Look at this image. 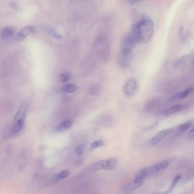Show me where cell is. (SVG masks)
<instances>
[{
    "label": "cell",
    "mask_w": 194,
    "mask_h": 194,
    "mask_svg": "<svg viewBox=\"0 0 194 194\" xmlns=\"http://www.w3.org/2000/svg\"><path fill=\"white\" fill-rule=\"evenodd\" d=\"M132 57H126L119 54L118 57V63L120 67L126 68L129 66Z\"/></svg>",
    "instance_id": "9c48e42d"
},
{
    "label": "cell",
    "mask_w": 194,
    "mask_h": 194,
    "mask_svg": "<svg viewBox=\"0 0 194 194\" xmlns=\"http://www.w3.org/2000/svg\"><path fill=\"white\" fill-rule=\"evenodd\" d=\"M14 34V30L12 27H6L0 30V39H4L11 36Z\"/></svg>",
    "instance_id": "30bf717a"
},
{
    "label": "cell",
    "mask_w": 194,
    "mask_h": 194,
    "mask_svg": "<svg viewBox=\"0 0 194 194\" xmlns=\"http://www.w3.org/2000/svg\"><path fill=\"white\" fill-rule=\"evenodd\" d=\"M98 91V87L96 85H94L91 87L90 90L91 94L92 95H95Z\"/></svg>",
    "instance_id": "cb8c5ba5"
},
{
    "label": "cell",
    "mask_w": 194,
    "mask_h": 194,
    "mask_svg": "<svg viewBox=\"0 0 194 194\" xmlns=\"http://www.w3.org/2000/svg\"><path fill=\"white\" fill-rule=\"evenodd\" d=\"M69 175V172L68 171H63L56 174L53 177V179L55 181L64 179L68 176Z\"/></svg>",
    "instance_id": "2e32d148"
},
{
    "label": "cell",
    "mask_w": 194,
    "mask_h": 194,
    "mask_svg": "<svg viewBox=\"0 0 194 194\" xmlns=\"http://www.w3.org/2000/svg\"><path fill=\"white\" fill-rule=\"evenodd\" d=\"M84 146L83 145H79L75 149V152L77 155H81L83 154L84 150Z\"/></svg>",
    "instance_id": "44dd1931"
},
{
    "label": "cell",
    "mask_w": 194,
    "mask_h": 194,
    "mask_svg": "<svg viewBox=\"0 0 194 194\" xmlns=\"http://www.w3.org/2000/svg\"><path fill=\"white\" fill-rule=\"evenodd\" d=\"M191 57L189 55H186L181 57L175 63L174 67L176 69L185 66L186 63L189 62Z\"/></svg>",
    "instance_id": "8fae6325"
},
{
    "label": "cell",
    "mask_w": 194,
    "mask_h": 194,
    "mask_svg": "<svg viewBox=\"0 0 194 194\" xmlns=\"http://www.w3.org/2000/svg\"><path fill=\"white\" fill-rule=\"evenodd\" d=\"M181 178H182V176H181V175L178 174L174 178L168 190L167 191L168 193L172 192V191L174 189V188L176 187V185H177V184L178 183L179 181L180 180Z\"/></svg>",
    "instance_id": "9a60e30c"
},
{
    "label": "cell",
    "mask_w": 194,
    "mask_h": 194,
    "mask_svg": "<svg viewBox=\"0 0 194 194\" xmlns=\"http://www.w3.org/2000/svg\"><path fill=\"white\" fill-rule=\"evenodd\" d=\"M155 194H168V193H167V191H165V192L161 193H158Z\"/></svg>",
    "instance_id": "f1b7e54d"
},
{
    "label": "cell",
    "mask_w": 194,
    "mask_h": 194,
    "mask_svg": "<svg viewBox=\"0 0 194 194\" xmlns=\"http://www.w3.org/2000/svg\"><path fill=\"white\" fill-rule=\"evenodd\" d=\"M154 24L152 20L148 18H143L134 24L130 33L138 44H145L152 37Z\"/></svg>",
    "instance_id": "6da1fadb"
},
{
    "label": "cell",
    "mask_w": 194,
    "mask_h": 194,
    "mask_svg": "<svg viewBox=\"0 0 194 194\" xmlns=\"http://www.w3.org/2000/svg\"><path fill=\"white\" fill-rule=\"evenodd\" d=\"M142 183H139L134 181L133 182L128 184L124 188V191L126 193L132 192L140 187Z\"/></svg>",
    "instance_id": "7c38bea8"
},
{
    "label": "cell",
    "mask_w": 194,
    "mask_h": 194,
    "mask_svg": "<svg viewBox=\"0 0 194 194\" xmlns=\"http://www.w3.org/2000/svg\"><path fill=\"white\" fill-rule=\"evenodd\" d=\"M10 7L11 9L13 10H17L18 8V6L17 4L15 3V2H11L10 4Z\"/></svg>",
    "instance_id": "4316f807"
},
{
    "label": "cell",
    "mask_w": 194,
    "mask_h": 194,
    "mask_svg": "<svg viewBox=\"0 0 194 194\" xmlns=\"http://www.w3.org/2000/svg\"><path fill=\"white\" fill-rule=\"evenodd\" d=\"M66 129L62 126L61 124H58L56 126V130L58 131H65Z\"/></svg>",
    "instance_id": "484cf974"
},
{
    "label": "cell",
    "mask_w": 194,
    "mask_h": 194,
    "mask_svg": "<svg viewBox=\"0 0 194 194\" xmlns=\"http://www.w3.org/2000/svg\"><path fill=\"white\" fill-rule=\"evenodd\" d=\"M170 131L169 129L163 130L160 131L151 138L150 141V144L152 146L158 145L169 134Z\"/></svg>",
    "instance_id": "52a82bcc"
},
{
    "label": "cell",
    "mask_w": 194,
    "mask_h": 194,
    "mask_svg": "<svg viewBox=\"0 0 194 194\" xmlns=\"http://www.w3.org/2000/svg\"><path fill=\"white\" fill-rule=\"evenodd\" d=\"M138 84L134 79L129 80L125 84L123 91L125 95L128 97L134 96L137 90Z\"/></svg>",
    "instance_id": "277c9868"
},
{
    "label": "cell",
    "mask_w": 194,
    "mask_h": 194,
    "mask_svg": "<svg viewBox=\"0 0 194 194\" xmlns=\"http://www.w3.org/2000/svg\"><path fill=\"white\" fill-rule=\"evenodd\" d=\"M103 144H104V143L102 140H96L92 143L90 146V149L91 150H93V149L102 146Z\"/></svg>",
    "instance_id": "ffe728a7"
},
{
    "label": "cell",
    "mask_w": 194,
    "mask_h": 194,
    "mask_svg": "<svg viewBox=\"0 0 194 194\" xmlns=\"http://www.w3.org/2000/svg\"><path fill=\"white\" fill-rule=\"evenodd\" d=\"M169 164V163L168 161H164L146 168L149 176L159 173V172L165 169L168 166Z\"/></svg>",
    "instance_id": "5b68a950"
},
{
    "label": "cell",
    "mask_w": 194,
    "mask_h": 194,
    "mask_svg": "<svg viewBox=\"0 0 194 194\" xmlns=\"http://www.w3.org/2000/svg\"><path fill=\"white\" fill-rule=\"evenodd\" d=\"M70 75L67 73H64L60 76V80L62 82H66L68 81L70 78Z\"/></svg>",
    "instance_id": "603a6c76"
},
{
    "label": "cell",
    "mask_w": 194,
    "mask_h": 194,
    "mask_svg": "<svg viewBox=\"0 0 194 194\" xmlns=\"http://www.w3.org/2000/svg\"><path fill=\"white\" fill-rule=\"evenodd\" d=\"M61 124L65 128L67 129L70 128L72 124V121L68 119H65L63 120L61 122Z\"/></svg>",
    "instance_id": "7402d4cb"
},
{
    "label": "cell",
    "mask_w": 194,
    "mask_h": 194,
    "mask_svg": "<svg viewBox=\"0 0 194 194\" xmlns=\"http://www.w3.org/2000/svg\"><path fill=\"white\" fill-rule=\"evenodd\" d=\"M194 137V129H191L190 131L187 134V137L188 139H191Z\"/></svg>",
    "instance_id": "d4e9b609"
},
{
    "label": "cell",
    "mask_w": 194,
    "mask_h": 194,
    "mask_svg": "<svg viewBox=\"0 0 194 194\" xmlns=\"http://www.w3.org/2000/svg\"><path fill=\"white\" fill-rule=\"evenodd\" d=\"M76 90V86L75 84H68L63 85L61 87V90L64 93L74 92Z\"/></svg>",
    "instance_id": "5bb4252c"
},
{
    "label": "cell",
    "mask_w": 194,
    "mask_h": 194,
    "mask_svg": "<svg viewBox=\"0 0 194 194\" xmlns=\"http://www.w3.org/2000/svg\"><path fill=\"white\" fill-rule=\"evenodd\" d=\"M184 105L182 104L176 105L173 106L167 109L165 112V114L167 115H169L174 114L177 112L182 110L184 108Z\"/></svg>",
    "instance_id": "4fadbf2b"
},
{
    "label": "cell",
    "mask_w": 194,
    "mask_h": 194,
    "mask_svg": "<svg viewBox=\"0 0 194 194\" xmlns=\"http://www.w3.org/2000/svg\"><path fill=\"white\" fill-rule=\"evenodd\" d=\"M25 116L16 115L15 118V122L10 131V135L15 136L21 132L24 126Z\"/></svg>",
    "instance_id": "3957f363"
},
{
    "label": "cell",
    "mask_w": 194,
    "mask_h": 194,
    "mask_svg": "<svg viewBox=\"0 0 194 194\" xmlns=\"http://www.w3.org/2000/svg\"><path fill=\"white\" fill-rule=\"evenodd\" d=\"M137 44L131 33L124 35L121 39L119 55L126 57H132L133 51Z\"/></svg>",
    "instance_id": "7a4b0ae2"
},
{
    "label": "cell",
    "mask_w": 194,
    "mask_h": 194,
    "mask_svg": "<svg viewBox=\"0 0 194 194\" xmlns=\"http://www.w3.org/2000/svg\"><path fill=\"white\" fill-rule=\"evenodd\" d=\"M193 89L192 87H190L186 89L183 91L173 95L171 98L172 100H177V99H185L193 91Z\"/></svg>",
    "instance_id": "ba28073f"
},
{
    "label": "cell",
    "mask_w": 194,
    "mask_h": 194,
    "mask_svg": "<svg viewBox=\"0 0 194 194\" xmlns=\"http://www.w3.org/2000/svg\"><path fill=\"white\" fill-rule=\"evenodd\" d=\"M194 176V170L193 168H190V169L188 170L187 171L186 174H185L184 177V179L186 181H189L192 179L193 178Z\"/></svg>",
    "instance_id": "d6986e66"
},
{
    "label": "cell",
    "mask_w": 194,
    "mask_h": 194,
    "mask_svg": "<svg viewBox=\"0 0 194 194\" xmlns=\"http://www.w3.org/2000/svg\"><path fill=\"white\" fill-rule=\"evenodd\" d=\"M193 124L192 121H189L180 125L178 127V130L180 131H186L190 128Z\"/></svg>",
    "instance_id": "ac0fdd59"
},
{
    "label": "cell",
    "mask_w": 194,
    "mask_h": 194,
    "mask_svg": "<svg viewBox=\"0 0 194 194\" xmlns=\"http://www.w3.org/2000/svg\"><path fill=\"white\" fill-rule=\"evenodd\" d=\"M107 170H112L114 169L117 166V162L115 159L112 158L107 160Z\"/></svg>",
    "instance_id": "e0dca14e"
},
{
    "label": "cell",
    "mask_w": 194,
    "mask_h": 194,
    "mask_svg": "<svg viewBox=\"0 0 194 194\" xmlns=\"http://www.w3.org/2000/svg\"><path fill=\"white\" fill-rule=\"evenodd\" d=\"M35 31V27L33 26H28L23 28L18 33L16 38L18 40L22 41L25 38L30 34L34 33Z\"/></svg>",
    "instance_id": "8992f818"
},
{
    "label": "cell",
    "mask_w": 194,
    "mask_h": 194,
    "mask_svg": "<svg viewBox=\"0 0 194 194\" xmlns=\"http://www.w3.org/2000/svg\"><path fill=\"white\" fill-rule=\"evenodd\" d=\"M127 2L131 4H135L140 2V1H137V0H129V1H127Z\"/></svg>",
    "instance_id": "83f0119b"
}]
</instances>
